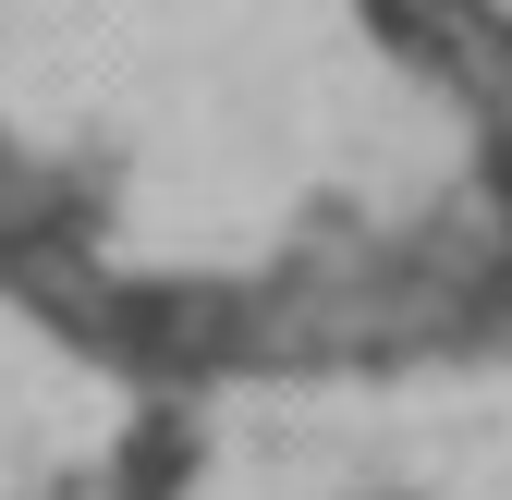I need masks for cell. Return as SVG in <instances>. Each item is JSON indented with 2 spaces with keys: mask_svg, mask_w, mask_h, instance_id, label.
<instances>
[{
  "mask_svg": "<svg viewBox=\"0 0 512 500\" xmlns=\"http://www.w3.org/2000/svg\"><path fill=\"white\" fill-rule=\"evenodd\" d=\"M122 354L159 366V379H208L244 354V293L220 281H135L122 293Z\"/></svg>",
  "mask_w": 512,
  "mask_h": 500,
  "instance_id": "cell-1",
  "label": "cell"
},
{
  "mask_svg": "<svg viewBox=\"0 0 512 500\" xmlns=\"http://www.w3.org/2000/svg\"><path fill=\"white\" fill-rule=\"evenodd\" d=\"M488 196H500V220H512V122L488 135Z\"/></svg>",
  "mask_w": 512,
  "mask_h": 500,
  "instance_id": "cell-2",
  "label": "cell"
}]
</instances>
